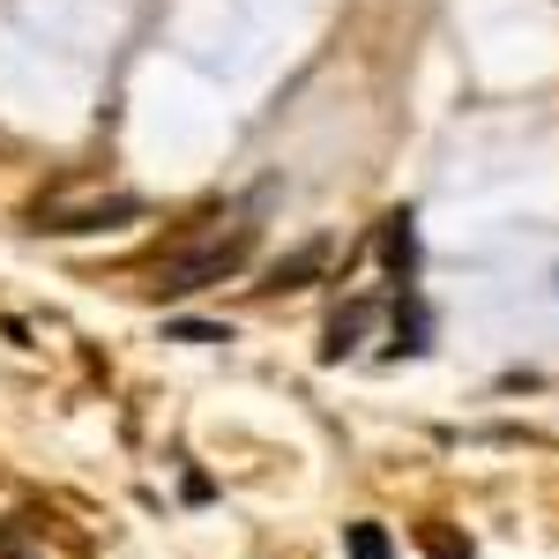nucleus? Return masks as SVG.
I'll return each instance as SVG.
<instances>
[{"mask_svg": "<svg viewBox=\"0 0 559 559\" xmlns=\"http://www.w3.org/2000/svg\"><path fill=\"white\" fill-rule=\"evenodd\" d=\"M254 254V224H231V231H210V239H187L157 261V292L165 299H187V292H210L224 276H239Z\"/></svg>", "mask_w": 559, "mask_h": 559, "instance_id": "nucleus-1", "label": "nucleus"}, {"mask_svg": "<svg viewBox=\"0 0 559 559\" xmlns=\"http://www.w3.org/2000/svg\"><path fill=\"white\" fill-rule=\"evenodd\" d=\"M134 216H142L134 194H105V202H52V210H38V231L83 239V231H120V224H134Z\"/></svg>", "mask_w": 559, "mask_h": 559, "instance_id": "nucleus-2", "label": "nucleus"}, {"mask_svg": "<svg viewBox=\"0 0 559 559\" xmlns=\"http://www.w3.org/2000/svg\"><path fill=\"white\" fill-rule=\"evenodd\" d=\"M381 261H388V284L411 292V276H418V216H411V210H388L381 216Z\"/></svg>", "mask_w": 559, "mask_h": 559, "instance_id": "nucleus-3", "label": "nucleus"}, {"mask_svg": "<svg viewBox=\"0 0 559 559\" xmlns=\"http://www.w3.org/2000/svg\"><path fill=\"white\" fill-rule=\"evenodd\" d=\"M432 350V313L418 292H395V313H388V358H418Z\"/></svg>", "mask_w": 559, "mask_h": 559, "instance_id": "nucleus-4", "label": "nucleus"}, {"mask_svg": "<svg viewBox=\"0 0 559 559\" xmlns=\"http://www.w3.org/2000/svg\"><path fill=\"white\" fill-rule=\"evenodd\" d=\"M329 254H336V239H306V247H292V254L261 276V292H306V284L329 269Z\"/></svg>", "mask_w": 559, "mask_h": 559, "instance_id": "nucleus-5", "label": "nucleus"}, {"mask_svg": "<svg viewBox=\"0 0 559 559\" xmlns=\"http://www.w3.org/2000/svg\"><path fill=\"white\" fill-rule=\"evenodd\" d=\"M381 321V299H350L336 321H329V336H321V366H336V358H350V350L366 344V329Z\"/></svg>", "mask_w": 559, "mask_h": 559, "instance_id": "nucleus-6", "label": "nucleus"}, {"mask_svg": "<svg viewBox=\"0 0 559 559\" xmlns=\"http://www.w3.org/2000/svg\"><path fill=\"white\" fill-rule=\"evenodd\" d=\"M344 559H395L381 522H344Z\"/></svg>", "mask_w": 559, "mask_h": 559, "instance_id": "nucleus-7", "label": "nucleus"}, {"mask_svg": "<svg viewBox=\"0 0 559 559\" xmlns=\"http://www.w3.org/2000/svg\"><path fill=\"white\" fill-rule=\"evenodd\" d=\"M45 522L38 515H15V522H0V559H31V537H38Z\"/></svg>", "mask_w": 559, "mask_h": 559, "instance_id": "nucleus-8", "label": "nucleus"}, {"mask_svg": "<svg viewBox=\"0 0 559 559\" xmlns=\"http://www.w3.org/2000/svg\"><path fill=\"white\" fill-rule=\"evenodd\" d=\"M418 545H426L432 559H471V537H455V530H440V522H426V530H418Z\"/></svg>", "mask_w": 559, "mask_h": 559, "instance_id": "nucleus-9", "label": "nucleus"}, {"mask_svg": "<svg viewBox=\"0 0 559 559\" xmlns=\"http://www.w3.org/2000/svg\"><path fill=\"white\" fill-rule=\"evenodd\" d=\"M179 336L187 344H224V329H210V321H179Z\"/></svg>", "mask_w": 559, "mask_h": 559, "instance_id": "nucleus-10", "label": "nucleus"}]
</instances>
